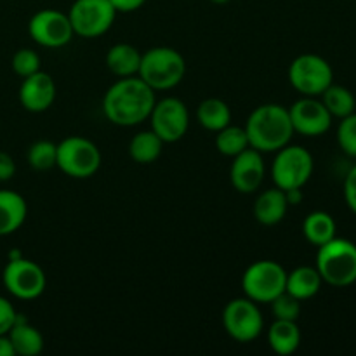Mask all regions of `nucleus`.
Here are the masks:
<instances>
[{
    "mask_svg": "<svg viewBox=\"0 0 356 356\" xmlns=\"http://www.w3.org/2000/svg\"><path fill=\"white\" fill-rule=\"evenodd\" d=\"M155 90L139 76H124L106 90L103 111L108 120L120 127H132L148 120L155 106Z\"/></svg>",
    "mask_w": 356,
    "mask_h": 356,
    "instance_id": "1",
    "label": "nucleus"
},
{
    "mask_svg": "<svg viewBox=\"0 0 356 356\" xmlns=\"http://www.w3.org/2000/svg\"><path fill=\"white\" fill-rule=\"evenodd\" d=\"M247 139L250 148L261 153L278 152L287 146L294 136L291 115L282 104L266 103L257 106L249 115L245 124Z\"/></svg>",
    "mask_w": 356,
    "mask_h": 356,
    "instance_id": "2",
    "label": "nucleus"
},
{
    "mask_svg": "<svg viewBox=\"0 0 356 356\" xmlns=\"http://www.w3.org/2000/svg\"><path fill=\"white\" fill-rule=\"evenodd\" d=\"M316 270L325 284L350 287L356 282V245L350 240L334 236L318 247Z\"/></svg>",
    "mask_w": 356,
    "mask_h": 356,
    "instance_id": "3",
    "label": "nucleus"
},
{
    "mask_svg": "<svg viewBox=\"0 0 356 356\" xmlns=\"http://www.w3.org/2000/svg\"><path fill=\"white\" fill-rule=\"evenodd\" d=\"M186 73L184 58L172 47H152L141 56L138 76L153 90H169Z\"/></svg>",
    "mask_w": 356,
    "mask_h": 356,
    "instance_id": "4",
    "label": "nucleus"
},
{
    "mask_svg": "<svg viewBox=\"0 0 356 356\" xmlns=\"http://www.w3.org/2000/svg\"><path fill=\"white\" fill-rule=\"evenodd\" d=\"M56 167L73 179H87L101 167V152L90 139L70 136L58 145Z\"/></svg>",
    "mask_w": 356,
    "mask_h": 356,
    "instance_id": "5",
    "label": "nucleus"
},
{
    "mask_svg": "<svg viewBox=\"0 0 356 356\" xmlns=\"http://www.w3.org/2000/svg\"><path fill=\"white\" fill-rule=\"evenodd\" d=\"M285 282L287 271L280 264L270 259H261L245 270L242 277V289L245 298L252 299L257 305H270L285 291Z\"/></svg>",
    "mask_w": 356,
    "mask_h": 356,
    "instance_id": "6",
    "label": "nucleus"
},
{
    "mask_svg": "<svg viewBox=\"0 0 356 356\" xmlns=\"http://www.w3.org/2000/svg\"><path fill=\"white\" fill-rule=\"evenodd\" d=\"M313 156L306 148L298 145H287L280 148L271 165V177L275 186L280 190L302 188L313 174Z\"/></svg>",
    "mask_w": 356,
    "mask_h": 356,
    "instance_id": "7",
    "label": "nucleus"
},
{
    "mask_svg": "<svg viewBox=\"0 0 356 356\" xmlns=\"http://www.w3.org/2000/svg\"><path fill=\"white\" fill-rule=\"evenodd\" d=\"M332 80V66L322 56L301 54L289 66V82L302 96H322Z\"/></svg>",
    "mask_w": 356,
    "mask_h": 356,
    "instance_id": "8",
    "label": "nucleus"
},
{
    "mask_svg": "<svg viewBox=\"0 0 356 356\" xmlns=\"http://www.w3.org/2000/svg\"><path fill=\"white\" fill-rule=\"evenodd\" d=\"M117 9L110 0H75L68 17L75 35L96 38L106 33L113 24Z\"/></svg>",
    "mask_w": 356,
    "mask_h": 356,
    "instance_id": "9",
    "label": "nucleus"
},
{
    "mask_svg": "<svg viewBox=\"0 0 356 356\" xmlns=\"http://www.w3.org/2000/svg\"><path fill=\"white\" fill-rule=\"evenodd\" d=\"M2 280L7 292L23 301L40 298L47 285L44 270L37 263L21 256L9 259L7 266L3 268Z\"/></svg>",
    "mask_w": 356,
    "mask_h": 356,
    "instance_id": "10",
    "label": "nucleus"
},
{
    "mask_svg": "<svg viewBox=\"0 0 356 356\" xmlns=\"http://www.w3.org/2000/svg\"><path fill=\"white\" fill-rule=\"evenodd\" d=\"M222 325L228 336L238 343H250L263 332L264 320L257 302L249 298H236L222 312Z\"/></svg>",
    "mask_w": 356,
    "mask_h": 356,
    "instance_id": "11",
    "label": "nucleus"
},
{
    "mask_svg": "<svg viewBox=\"0 0 356 356\" xmlns=\"http://www.w3.org/2000/svg\"><path fill=\"white\" fill-rule=\"evenodd\" d=\"M152 131L163 143H176L184 138L190 127V111L177 97H163L156 101L149 113Z\"/></svg>",
    "mask_w": 356,
    "mask_h": 356,
    "instance_id": "12",
    "label": "nucleus"
},
{
    "mask_svg": "<svg viewBox=\"0 0 356 356\" xmlns=\"http://www.w3.org/2000/svg\"><path fill=\"white\" fill-rule=\"evenodd\" d=\"M28 33L42 47L58 49L70 44L75 35L68 14L56 9H42L31 16Z\"/></svg>",
    "mask_w": 356,
    "mask_h": 356,
    "instance_id": "13",
    "label": "nucleus"
},
{
    "mask_svg": "<svg viewBox=\"0 0 356 356\" xmlns=\"http://www.w3.org/2000/svg\"><path fill=\"white\" fill-rule=\"evenodd\" d=\"M289 115H291L294 132L306 138L323 136L332 125V115L329 113L325 104L312 96H305L296 101L289 108Z\"/></svg>",
    "mask_w": 356,
    "mask_h": 356,
    "instance_id": "14",
    "label": "nucleus"
},
{
    "mask_svg": "<svg viewBox=\"0 0 356 356\" xmlns=\"http://www.w3.org/2000/svg\"><path fill=\"white\" fill-rule=\"evenodd\" d=\"M264 172L266 169H264L263 153L249 146L242 153L233 156L229 179H232L233 188L240 193H254L263 184Z\"/></svg>",
    "mask_w": 356,
    "mask_h": 356,
    "instance_id": "15",
    "label": "nucleus"
},
{
    "mask_svg": "<svg viewBox=\"0 0 356 356\" xmlns=\"http://www.w3.org/2000/svg\"><path fill=\"white\" fill-rule=\"evenodd\" d=\"M54 99L56 83L49 73L38 70L33 75L24 76L19 87V103L24 110L42 113L52 106Z\"/></svg>",
    "mask_w": 356,
    "mask_h": 356,
    "instance_id": "16",
    "label": "nucleus"
},
{
    "mask_svg": "<svg viewBox=\"0 0 356 356\" xmlns=\"http://www.w3.org/2000/svg\"><path fill=\"white\" fill-rule=\"evenodd\" d=\"M26 200L19 193L0 190V236L13 235L26 219Z\"/></svg>",
    "mask_w": 356,
    "mask_h": 356,
    "instance_id": "17",
    "label": "nucleus"
},
{
    "mask_svg": "<svg viewBox=\"0 0 356 356\" xmlns=\"http://www.w3.org/2000/svg\"><path fill=\"white\" fill-rule=\"evenodd\" d=\"M287 209L289 204L285 198V191L275 186L271 190L263 191L257 197L256 204H254V218L261 225L275 226L285 218Z\"/></svg>",
    "mask_w": 356,
    "mask_h": 356,
    "instance_id": "18",
    "label": "nucleus"
},
{
    "mask_svg": "<svg viewBox=\"0 0 356 356\" xmlns=\"http://www.w3.org/2000/svg\"><path fill=\"white\" fill-rule=\"evenodd\" d=\"M9 339L13 343L14 353L19 356H37L44 350V337L35 329L31 323L26 322V318L17 315L13 329L9 330Z\"/></svg>",
    "mask_w": 356,
    "mask_h": 356,
    "instance_id": "19",
    "label": "nucleus"
},
{
    "mask_svg": "<svg viewBox=\"0 0 356 356\" xmlns=\"http://www.w3.org/2000/svg\"><path fill=\"white\" fill-rule=\"evenodd\" d=\"M323 280L320 277L318 270L312 266H299L287 273V282H285V292L294 296L299 301L312 299L313 296L318 294Z\"/></svg>",
    "mask_w": 356,
    "mask_h": 356,
    "instance_id": "20",
    "label": "nucleus"
},
{
    "mask_svg": "<svg viewBox=\"0 0 356 356\" xmlns=\"http://www.w3.org/2000/svg\"><path fill=\"white\" fill-rule=\"evenodd\" d=\"M268 344L275 353L289 356L301 344V330L291 320H275L268 329Z\"/></svg>",
    "mask_w": 356,
    "mask_h": 356,
    "instance_id": "21",
    "label": "nucleus"
},
{
    "mask_svg": "<svg viewBox=\"0 0 356 356\" xmlns=\"http://www.w3.org/2000/svg\"><path fill=\"white\" fill-rule=\"evenodd\" d=\"M141 52L131 44H115L106 54V66L113 75L134 76L138 75L141 65Z\"/></svg>",
    "mask_w": 356,
    "mask_h": 356,
    "instance_id": "22",
    "label": "nucleus"
},
{
    "mask_svg": "<svg viewBox=\"0 0 356 356\" xmlns=\"http://www.w3.org/2000/svg\"><path fill=\"white\" fill-rule=\"evenodd\" d=\"M336 221L329 212L315 211L306 216L305 222H302V235L306 236L309 243L316 247L330 242L336 236Z\"/></svg>",
    "mask_w": 356,
    "mask_h": 356,
    "instance_id": "23",
    "label": "nucleus"
},
{
    "mask_svg": "<svg viewBox=\"0 0 356 356\" xmlns=\"http://www.w3.org/2000/svg\"><path fill=\"white\" fill-rule=\"evenodd\" d=\"M197 120L204 129L218 132L229 125L232 122V110L228 104L218 97H209L202 101L197 108Z\"/></svg>",
    "mask_w": 356,
    "mask_h": 356,
    "instance_id": "24",
    "label": "nucleus"
},
{
    "mask_svg": "<svg viewBox=\"0 0 356 356\" xmlns=\"http://www.w3.org/2000/svg\"><path fill=\"white\" fill-rule=\"evenodd\" d=\"M163 141L153 131H141L129 143V155L134 162L148 165L162 155Z\"/></svg>",
    "mask_w": 356,
    "mask_h": 356,
    "instance_id": "25",
    "label": "nucleus"
},
{
    "mask_svg": "<svg viewBox=\"0 0 356 356\" xmlns=\"http://www.w3.org/2000/svg\"><path fill=\"white\" fill-rule=\"evenodd\" d=\"M322 103L325 104V108L329 110V113L332 115V118L348 117V115L355 113L356 108V99L353 92L343 86H336V83H330V86L323 90Z\"/></svg>",
    "mask_w": 356,
    "mask_h": 356,
    "instance_id": "26",
    "label": "nucleus"
},
{
    "mask_svg": "<svg viewBox=\"0 0 356 356\" xmlns=\"http://www.w3.org/2000/svg\"><path fill=\"white\" fill-rule=\"evenodd\" d=\"M216 148L225 156H236L243 149L249 148V139L243 127L238 125H226L225 129L218 131L216 136Z\"/></svg>",
    "mask_w": 356,
    "mask_h": 356,
    "instance_id": "27",
    "label": "nucleus"
},
{
    "mask_svg": "<svg viewBox=\"0 0 356 356\" xmlns=\"http://www.w3.org/2000/svg\"><path fill=\"white\" fill-rule=\"evenodd\" d=\"M56 152H58V145L51 141H35L33 145L28 149V163H30L31 169L35 170H44L52 169L56 167Z\"/></svg>",
    "mask_w": 356,
    "mask_h": 356,
    "instance_id": "28",
    "label": "nucleus"
},
{
    "mask_svg": "<svg viewBox=\"0 0 356 356\" xmlns=\"http://www.w3.org/2000/svg\"><path fill=\"white\" fill-rule=\"evenodd\" d=\"M270 305L275 320H291V322H298L299 315H301V301L285 291L282 292L280 296H277Z\"/></svg>",
    "mask_w": 356,
    "mask_h": 356,
    "instance_id": "29",
    "label": "nucleus"
},
{
    "mask_svg": "<svg viewBox=\"0 0 356 356\" xmlns=\"http://www.w3.org/2000/svg\"><path fill=\"white\" fill-rule=\"evenodd\" d=\"M337 143L348 156L356 159V113L341 118L337 127Z\"/></svg>",
    "mask_w": 356,
    "mask_h": 356,
    "instance_id": "30",
    "label": "nucleus"
},
{
    "mask_svg": "<svg viewBox=\"0 0 356 356\" xmlns=\"http://www.w3.org/2000/svg\"><path fill=\"white\" fill-rule=\"evenodd\" d=\"M13 70L19 76H30L40 70V56L33 49H19L13 56Z\"/></svg>",
    "mask_w": 356,
    "mask_h": 356,
    "instance_id": "31",
    "label": "nucleus"
},
{
    "mask_svg": "<svg viewBox=\"0 0 356 356\" xmlns=\"http://www.w3.org/2000/svg\"><path fill=\"white\" fill-rule=\"evenodd\" d=\"M16 318L17 313L16 309H14V306L10 305V301H7L6 298L0 296V336L9 334V330L13 329Z\"/></svg>",
    "mask_w": 356,
    "mask_h": 356,
    "instance_id": "32",
    "label": "nucleus"
},
{
    "mask_svg": "<svg viewBox=\"0 0 356 356\" xmlns=\"http://www.w3.org/2000/svg\"><path fill=\"white\" fill-rule=\"evenodd\" d=\"M344 200H346L348 207L356 214V165L351 167L344 179Z\"/></svg>",
    "mask_w": 356,
    "mask_h": 356,
    "instance_id": "33",
    "label": "nucleus"
},
{
    "mask_svg": "<svg viewBox=\"0 0 356 356\" xmlns=\"http://www.w3.org/2000/svg\"><path fill=\"white\" fill-rule=\"evenodd\" d=\"M16 174V162L6 152H0V183L13 179Z\"/></svg>",
    "mask_w": 356,
    "mask_h": 356,
    "instance_id": "34",
    "label": "nucleus"
},
{
    "mask_svg": "<svg viewBox=\"0 0 356 356\" xmlns=\"http://www.w3.org/2000/svg\"><path fill=\"white\" fill-rule=\"evenodd\" d=\"M117 13H134L146 3V0H110Z\"/></svg>",
    "mask_w": 356,
    "mask_h": 356,
    "instance_id": "35",
    "label": "nucleus"
},
{
    "mask_svg": "<svg viewBox=\"0 0 356 356\" xmlns=\"http://www.w3.org/2000/svg\"><path fill=\"white\" fill-rule=\"evenodd\" d=\"M302 188H294V190H287L285 191V198H287L289 205H298L301 204L305 195H302Z\"/></svg>",
    "mask_w": 356,
    "mask_h": 356,
    "instance_id": "36",
    "label": "nucleus"
},
{
    "mask_svg": "<svg viewBox=\"0 0 356 356\" xmlns=\"http://www.w3.org/2000/svg\"><path fill=\"white\" fill-rule=\"evenodd\" d=\"M14 348H13V343H10L9 336L7 334H3V336H0V356H14Z\"/></svg>",
    "mask_w": 356,
    "mask_h": 356,
    "instance_id": "37",
    "label": "nucleus"
},
{
    "mask_svg": "<svg viewBox=\"0 0 356 356\" xmlns=\"http://www.w3.org/2000/svg\"><path fill=\"white\" fill-rule=\"evenodd\" d=\"M212 3H219V6H221V3H228L229 0H211Z\"/></svg>",
    "mask_w": 356,
    "mask_h": 356,
    "instance_id": "38",
    "label": "nucleus"
}]
</instances>
